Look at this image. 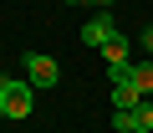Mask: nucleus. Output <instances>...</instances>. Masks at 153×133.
<instances>
[{"label": "nucleus", "mask_w": 153, "mask_h": 133, "mask_svg": "<svg viewBox=\"0 0 153 133\" xmlns=\"http://www.w3.org/2000/svg\"><path fill=\"white\" fill-rule=\"evenodd\" d=\"M21 66H26V82H31V87H56V82H61V61L46 56V51H31Z\"/></svg>", "instance_id": "1"}, {"label": "nucleus", "mask_w": 153, "mask_h": 133, "mask_svg": "<svg viewBox=\"0 0 153 133\" xmlns=\"http://www.w3.org/2000/svg\"><path fill=\"white\" fill-rule=\"evenodd\" d=\"M112 133H153V108H148V102H138V108L112 113Z\"/></svg>", "instance_id": "2"}, {"label": "nucleus", "mask_w": 153, "mask_h": 133, "mask_svg": "<svg viewBox=\"0 0 153 133\" xmlns=\"http://www.w3.org/2000/svg\"><path fill=\"white\" fill-rule=\"evenodd\" d=\"M31 102H36V87L31 82H10L5 87V118H16V123L31 118Z\"/></svg>", "instance_id": "3"}, {"label": "nucleus", "mask_w": 153, "mask_h": 133, "mask_svg": "<svg viewBox=\"0 0 153 133\" xmlns=\"http://www.w3.org/2000/svg\"><path fill=\"white\" fill-rule=\"evenodd\" d=\"M112 31H117V21H112V10H97V16H92V21L82 26V46H102V41H107Z\"/></svg>", "instance_id": "4"}, {"label": "nucleus", "mask_w": 153, "mask_h": 133, "mask_svg": "<svg viewBox=\"0 0 153 133\" xmlns=\"http://www.w3.org/2000/svg\"><path fill=\"white\" fill-rule=\"evenodd\" d=\"M97 51H102V61H107V66H123V61H128V51H133V36H128V31H112Z\"/></svg>", "instance_id": "5"}, {"label": "nucleus", "mask_w": 153, "mask_h": 133, "mask_svg": "<svg viewBox=\"0 0 153 133\" xmlns=\"http://www.w3.org/2000/svg\"><path fill=\"white\" fill-rule=\"evenodd\" d=\"M143 102V92H138V82H112V108L123 113V108H138Z\"/></svg>", "instance_id": "6"}, {"label": "nucleus", "mask_w": 153, "mask_h": 133, "mask_svg": "<svg viewBox=\"0 0 153 133\" xmlns=\"http://www.w3.org/2000/svg\"><path fill=\"white\" fill-rule=\"evenodd\" d=\"M133 82H138V92H143V97H153V61L133 66Z\"/></svg>", "instance_id": "7"}, {"label": "nucleus", "mask_w": 153, "mask_h": 133, "mask_svg": "<svg viewBox=\"0 0 153 133\" xmlns=\"http://www.w3.org/2000/svg\"><path fill=\"white\" fill-rule=\"evenodd\" d=\"M138 41H143V51H153V26H143V31H138Z\"/></svg>", "instance_id": "8"}, {"label": "nucleus", "mask_w": 153, "mask_h": 133, "mask_svg": "<svg viewBox=\"0 0 153 133\" xmlns=\"http://www.w3.org/2000/svg\"><path fill=\"white\" fill-rule=\"evenodd\" d=\"M87 5H97V10H107V5H117V0H87Z\"/></svg>", "instance_id": "9"}, {"label": "nucleus", "mask_w": 153, "mask_h": 133, "mask_svg": "<svg viewBox=\"0 0 153 133\" xmlns=\"http://www.w3.org/2000/svg\"><path fill=\"white\" fill-rule=\"evenodd\" d=\"M5 87H10V77H0V102H5Z\"/></svg>", "instance_id": "10"}, {"label": "nucleus", "mask_w": 153, "mask_h": 133, "mask_svg": "<svg viewBox=\"0 0 153 133\" xmlns=\"http://www.w3.org/2000/svg\"><path fill=\"white\" fill-rule=\"evenodd\" d=\"M61 5H87V0H61Z\"/></svg>", "instance_id": "11"}, {"label": "nucleus", "mask_w": 153, "mask_h": 133, "mask_svg": "<svg viewBox=\"0 0 153 133\" xmlns=\"http://www.w3.org/2000/svg\"><path fill=\"white\" fill-rule=\"evenodd\" d=\"M0 118H5V102H0Z\"/></svg>", "instance_id": "12"}]
</instances>
